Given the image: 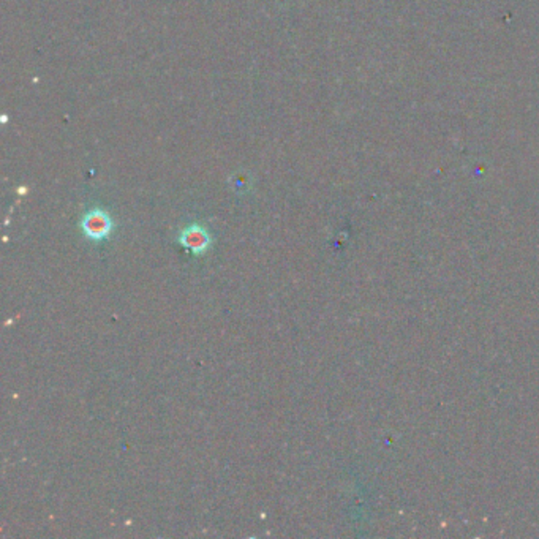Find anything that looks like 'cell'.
<instances>
[{
    "instance_id": "1",
    "label": "cell",
    "mask_w": 539,
    "mask_h": 539,
    "mask_svg": "<svg viewBox=\"0 0 539 539\" xmlns=\"http://www.w3.org/2000/svg\"><path fill=\"white\" fill-rule=\"evenodd\" d=\"M81 230L87 239L103 241L113 231V220L102 209H94L81 220Z\"/></svg>"
},
{
    "instance_id": "2",
    "label": "cell",
    "mask_w": 539,
    "mask_h": 539,
    "mask_svg": "<svg viewBox=\"0 0 539 539\" xmlns=\"http://www.w3.org/2000/svg\"><path fill=\"white\" fill-rule=\"evenodd\" d=\"M179 242H181L185 248H188L190 252L201 255L207 250L212 241L204 226L190 225L182 231L181 236H179Z\"/></svg>"
}]
</instances>
